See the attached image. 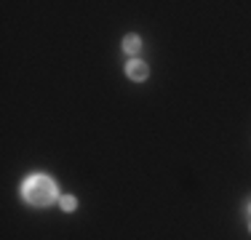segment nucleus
I'll return each mask as SVG.
<instances>
[{
	"mask_svg": "<svg viewBox=\"0 0 251 240\" xmlns=\"http://www.w3.org/2000/svg\"><path fill=\"white\" fill-rule=\"evenodd\" d=\"M24 197L30 203H37V206H48L56 197V181L51 176H43V174L32 176L24 184Z\"/></svg>",
	"mask_w": 251,
	"mask_h": 240,
	"instance_id": "f257e3e1",
	"label": "nucleus"
},
{
	"mask_svg": "<svg viewBox=\"0 0 251 240\" xmlns=\"http://www.w3.org/2000/svg\"><path fill=\"white\" fill-rule=\"evenodd\" d=\"M126 69H128V78H131V80H144V78H147V72H150L147 64L139 62V59H131Z\"/></svg>",
	"mask_w": 251,
	"mask_h": 240,
	"instance_id": "f03ea898",
	"label": "nucleus"
},
{
	"mask_svg": "<svg viewBox=\"0 0 251 240\" xmlns=\"http://www.w3.org/2000/svg\"><path fill=\"white\" fill-rule=\"evenodd\" d=\"M139 48H142V40H139V35H126V37H123V51H126V53H131V56H134Z\"/></svg>",
	"mask_w": 251,
	"mask_h": 240,
	"instance_id": "7ed1b4c3",
	"label": "nucleus"
},
{
	"mask_svg": "<svg viewBox=\"0 0 251 240\" xmlns=\"http://www.w3.org/2000/svg\"><path fill=\"white\" fill-rule=\"evenodd\" d=\"M75 206H78V200H75L72 195H64L62 197V208H64V211H75Z\"/></svg>",
	"mask_w": 251,
	"mask_h": 240,
	"instance_id": "20e7f679",
	"label": "nucleus"
},
{
	"mask_svg": "<svg viewBox=\"0 0 251 240\" xmlns=\"http://www.w3.org/2000/svg\"><path fill=\"white\" fill-rule=\"evenodd\" d=\"M249 229H251V219H249Z\"/></svg>",
	"mask_w": 251,
	"mask_h": 240,
	"instance_id": "39448f33",
	"label": "nucleus"
},
{
	"mask_svg": "<svg viewBox=\"0 0 251 240\" xmlns=\"http://www.w3.org/2000/svg\"><path fill=\"white\" fill-rule=\"evenodd\" d=\"M249 213H251V206H249Z\"/></svg>",
	"mask_w": 251,
	"mask_h": 240,
	"instance_id": "423d86ee",
	"label": "nucleus"
}]
</instances>
